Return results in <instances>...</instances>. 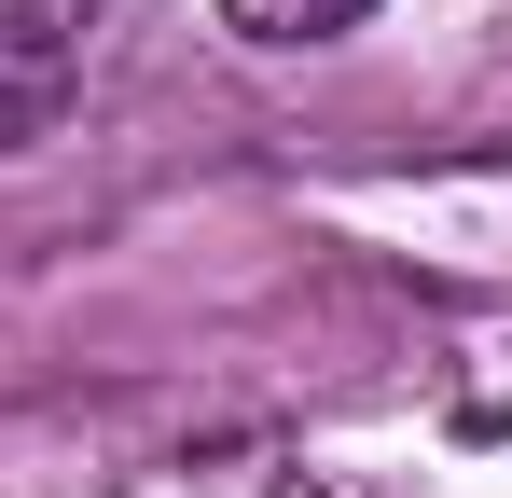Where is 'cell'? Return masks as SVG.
<instances>
[{
  "label": "cell",
  "instance_id": "1",
  "mask_svg": "<svg viewBox=\"0 0 512 498\" xmlns=\"http://www.w3.org/2000/svg\"><path fill=\"white\" fill-rule=\"evenodd\" d=\"M84 83V0H0V153L42 139Z\"/></svg>",
  "mask_w": 512,
  "mask_h": 498
},
{
  "label": "cell",
  "instance_id": "2",
  "mask_svg": "<svg viewBox=\"0 0 512 498\" xmlns=\"http://www.w3.org/2000/svg\"><path fill=\"white\" fill-rule=\"evenodd\" d=\"M360 14H374V0H222V28H250V42H333Z\"/></svg>",
  "mask_w": 512,
  "mask_h": 498
}]
</instances>
